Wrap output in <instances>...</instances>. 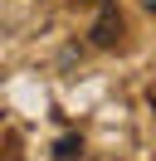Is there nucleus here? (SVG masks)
Masks as SVG:
<instances>
[{"mask_svg": "<svg viewBox=\"0 0 156 161\" xmlns=\"http://www.w3.org/2000/svg\"><path fill=\"white\" fill-rule=\"evenodd\" d=\"M88 39H93L98 49H112V44L122 39V15H117L112 0H98V20H93V30H88Z\"/></svg>", "mask_w": 156, "mask_h": 161, "instance_id": "1", "label": "nucleus"}, {"mask_svg": "<svg viewBox=\"0 0 156 161\" xmlns=\"http://www.w3.org/2000/svg\"><path fill=\"white\" fill-rule=\"evenodd\" d=\"M78 151H83V142H78V137H64V142L54 147V156H58V161H73Z\"/></svg>", "mask_w": 156, "mask_h": 161, "instance_id": "2", "label": "nucleus"}, {"mask_svg": "<svg viewBox=\"0 0 156 161\" xmlns=\"http://www.w3.org/2000/svg\"><path fill=\"white\" fill-rule=\"evenodd\" d=\"M146 10H156V0H146Z\"/></svg>", "mask_w": 156, "mask_h": 161, "instance_id": "3", "label": "nucleus"}]
</instances>
